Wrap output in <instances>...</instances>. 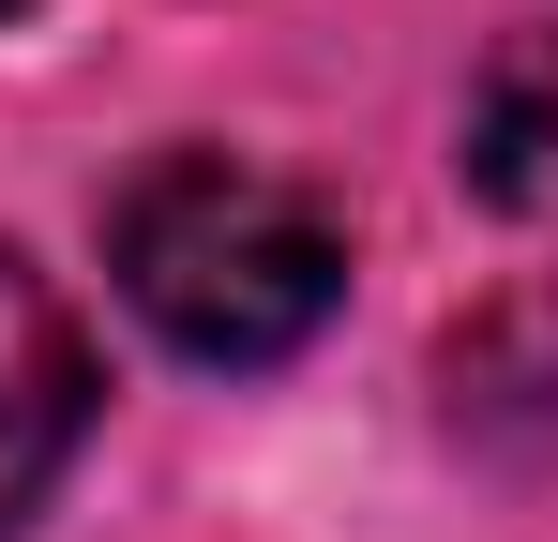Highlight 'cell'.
<instances>
[{
	"instance_id": "1",
	"label": "cell",
	"mask_w": 558,
	"mask_h": 542,
	"mask_svg": "<svg viewBox=\"0 0 558 542\" xmlns=\"http://www.w3.org/2000/svg\"><path fill=\"white\" fill-rule=\"evenodd\" d=\"M106 271L151 347L211 361V377H272L348 301V211L257 151H151L106 196Z\"/></svg>"
},
{
	"instance_id": "2",
	"label": "cell",
	"mask_w": 558,
	"mask_h": 542,
	"mask_svg": "<svg viewBox=\"0 0 558 542\" xmlns=\"http://www.w3.org/2000/svg\"><path fill=\"white\" fill-rule=\"evenodd\" d=\"M92 332H76V301L46 286V271L0 242V542L46 513V482L76 467V438H92Z\"/></svg>"
},
{
	"instance_id": "3",
	"label": "cell",
	"mask_w": 558,
	"mask_h": 542,
	"mask_svg": "<svg viewBox=\"0 0 558 542\" xmlns=\"http://www.w3.org/2000/svg\"><path fill=\"white\" fill-rule=\"evenodd\" d=\"M453 181L483 211H513V226H558V30H513V46L468 76Z\"/></svg>"
},
{
	"instance_id": "4",
	"label": "cell",
	"mask_w": 558,
	"mask_h": 542,
	"mask_svg": "<svg viewBox=\"0 0 558 542\" xmlns=\"http://www.w3.org/2000/svg\"><path fill=\"white\" fill-rule=\"evenodd\" d=\"M0 15H31V0H0Z\"/></svg>"
}]
</instances>
